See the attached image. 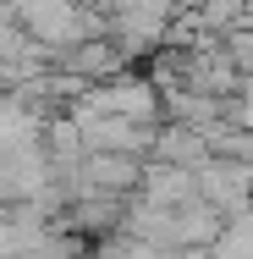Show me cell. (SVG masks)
<instances>
[{"instance_id": "6da1fadb", "label": "cell", "mask_w": 253, "mask_h": 259, "mask_svg": "<svg viewBox=\"0 0 253 259\" xmlns=\"http://www.w3.org/2000/svg\"><path fill=\"white\" fill-rule=\"evenodd\" d=\"M22 11L33 17V33H44V39H72L77 28V11H72V0H22Z\"/></svg>"}]
</instances>
